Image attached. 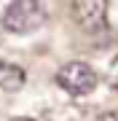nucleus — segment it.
<instances>
[{
  "label": "nucleus",
  "mask_w": 118,
  "mask_h": 121,
  "mask_svg": "<svg viewBox=\"0 0 118 121\" xmlns=\"http://www.w3.org/2000/svg\"><path fill=\"white\" fill-rule=\"evenodd\" d=\"M43 22H46V5L38 3V0L8 3L5 5V13H3V27L8 32H16V35L35 32L38 27H43Z\"/></svg>",
  "instance_id": "obj_1"
},
{
  "label": "nucleus",
  "mask_w": 118,
  "mask_h": 121,
  "mask_svg": "<svg viewBox=\"0 0 118 121\" xmlns=\"http://www.w3.org/2000/svg\"><path fill=\"white\" fill-rule=\"evenodd\" d=\"M57 83L67 91V94L83 97V94H89V91H94L97 73H94L91 65H86V62H67L65 67H59Z\"/></svg>",
  "instance_id": "obj_2"
},
{
  "label": "nucleus",
  "mask_w": 118,
  "mask_h": 121,
  "mask_svg": "<svg viewBox=\"0 0 118 121\" xmlns=\"http://www.w3.org/2000/svg\"><path fill=\"white\" fill-rule=\"evenodd\" d=\"M73 13L78 19V24L86 32H102L107 27L105 13H107V3L102 0H83V3H73Z\"/></svg>",
  "instance_id": "obj_3"
},
{
  "label": "nucleus",
  "mask_w": 118,
  "mask_h": 121,
  "mask_svg": "<svg viewBox=\"0 0 118 121\" xmlns=\"http://www.w3.org/2000/svg\"><path fill=\"white\" fill-rule=\"evenodd\" d=\"M24 81H27V75H24V70L19 67V65L0 59V89H5V91H19V89L24 86Z\"/></svg>",
  "instance_id": "obj_4"
},
{
  "label": "nucleus",
  "mask_w": 118,
  "mask_h": 121,
  "mask_svg": "<svg viewBox=\"0 0 118 121\" xmlns=\"http://www.w3.org/2000/svg\"><path fill=\"white\" fill-rule=\"evenodd\" d=\"M107 83L118 91V56L110 62V67H107Z\"/></svg>",
  "instance_id": "obj_5"
},
{
  "label": "nucleus",
  "mask_w": 118,
  "mask_h": 121,
  "mask_svg": "<svg viewBox=\"0 0 118 121\" xmlns=\"http://www.w3.org/2000/svg\"><path fill=\"white\" fill-rule=\"evenodd\" d=\"M97 121H118V110H110V113H102Z\"/></svg>",
  "instance_id": "obj_6"
},
{
  "label": "nucleus",
  "mask_w": 118,
  "mask_h": 121,
  "mask_svg": "<svg viewBox=\"0 0 118 121\" xmlns=\"http://www.w3.org/2000/svg\"><path fill=\"white\" fill-rule=\"evenodd\" d=\"M16 121H35V118H16Z\"/></svg>",
  "instance_id": "obj_7"
}]
</instances>
